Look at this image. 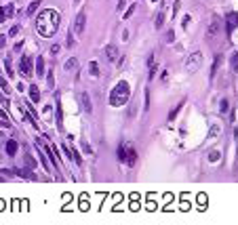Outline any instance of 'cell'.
Returning a JSON list of instances; mask_svg holds the SVG:
<instances>
[{
    "instance_id": "e575fe53",
    "label": "cell",
    "mask_w": 238,
    "mask_h": 225,
    "mask_svg": "<svg viewBox=\"0 0 238 225\" xmlns=\"http://www.w3.org/2000/svg\"><path fill=\"white\" fill-rule=\"evenodd\" d=\"M17 32H19V25H13L11 32H8V36H17Z\"/></svg>"
},
{
    "instance_id": "6da1fadb",
    "label": "cell",
    "mask_w": 238,
    "mask_h": 225,
    "mask_svg": "<svg viewBox=\"0 0 238 225\" xmlns=\"http://www.w3.org/2000/svg\"><path fill=\"white\" fill-rule=\"evenodd\" d=\"M57 28H59V13H57V11L47 8V11H42V13L36 17V30H38L40 36H45V38L55 36Z\"/></svg>"
},
{
    "instance_id": "8fae6325",
    "label": "cell",
    "mask_w": 238,
    "mask_h": 225,
    "mask_svg": "<svg viewBox=\"0 0 238 225\" xmlns=\"http://www.w3.org/2000/svg\"><path fill=\"white\" fill-rule=\"evenodd\" d=\"M105 57H107V61L116 63V61H118V48L114 44H107L105 46Z\"/></svg>"
},
{
    "instance_id": "5b68a950",
    "label": "cell",
    "mask_w": 238,
    "mask_h": 225,
    "mask_svg": "<svg viewBox=\"0 0 238 225\" xmlns=\"http://www.w3.org/2000/svg\"><path fill=\"white\" fill-rule=\"evenodd\" d=\"M217 34H219V17H211L207 28V38H215Z\"/></svg>"
},
{
    "instance_id": "ab89813d",
    "label": "cell",
    "mask_w": 238,
    "mask_h": 225,
    "mask_svg": "<svg viewBox=\"0 0 238 225\" xmlns=\"http://www.w3.org/2000/svg\"><path fill=\"white\" fill-rule=\"evenodd\" d=\"M124 4H127V0H118V11H122V8H124Z\"/></svg>"
},
{
    "instance_id": "1f68e13d",
    "label": "cell",
    "mask_w": 238,
    "mask_h": 225,
    "mask_svg": "<svg viewBox=\"0 0 238 225\" xmlns=\"http://www.w3.org/2000/svg\"><path fill=\"white\" fill-rule=\"evenodd\" d=\"M143 109H150V89H145V107Z\"/></svg>"
},
{
    "instance_id": "5bb4252c",
    "label": "cell",
    "mask_w": 238,
    "mask_h": 225,
    "mask_svg": "<svg viewBox=\"0 0 238 225\" xmlns=\"http://www.w3.org/2000/svg\"><path fill=\"white\" fill-rule=\"evenodd\" d=\"M129 166H135V162H137V152L135 149H127V160H124Z\"/></svg>"
},
{
    "instance_id": "f546056e",
    "label": "cell",
    "mask_w": 238,
    "mask_h": 225,
    "mask_svg": "<svg viewBox=\"0 0 238 225\" xmlns=\"http://www.w3.org/2000/svg\"><path fill=\"white\" fill-rule=\"evenodd\" d=\"M198 204H200V206H207V196H204V194L198 196Z\"/></svg>"
},
{
    "instance_id": "2e32d148",
    "label": "cell",
    "mask_w": 238,
    "mask_h": 225,
    "mask_svg": "<svg viewBox=\"0 0 238 225\" xmlns=\"http://www.w3.org/2000/svg\"><path fill=\"white\" fill-rule=\"evenodd\" d=\"M36 76H45V59L36 57Z\"/></svg>"
},
{
    "instance_id": "d6986e66",
    "label": "cell",
    "mask_w": 238,
    "mask_h": 225,
    "mask_svg": "<svg viewBox=\"0 0 238 225\" xmlns=\"http://www.w3.org/2000/svg\"><path fill=\"white\" fill-rule=\"evenodd\" d=\"M89 72H91V76H93V78L99 76V65H97V61H91V63H89Z\"/></svg>"
},
{
    "instance_id": "d590c367",
    "label": "cell",
    "mask_w": 238,
    "mask_h": 225,
    "mask_svg": "<svg viewBox=\"0 0 238 225\" xmlns=\"http://www.w3.org/2000/svg\"><path fill=\"white\" fill-rule=\"evenodd\" d=\"M65 40H68V46H74V36H72V34H68Z\"/></svg>"
},
{
    "instance_id": "9c48e42d",
    "label": "cell",
    "mask_w": 238,
    "mask_h": 225,
    "mask_svg": "<svg viewBox=\"0 0 238 225\" xmlns=\"http://www.w3.org/2000/svg\"><path fill=\"white\" fill-rule=\"evenodd\" d=\"M84 23H87V15H84V13H78V17H76V25H74V32H76V34H82V32H84Z\"/></svg>"
},
{
    "instance_id": "4316f807",
    "label": "cell",
    "mask_w": 238,
    "mask_h": 225,
    "mask_svg": "<svg viewBox=\"0 0 238 225\" xmlns=\"http://www.w3.org/2000/svg\"><path fill=\"white\" fill-rule=\"evenodd\" d=\"M167 42H169V44H173V42H175V32H173V30H169V32H167Z\"/></svg>"
},
{
    "instance_id": "3957f363",
    "label": "cell",
    "mask_w": 238,
    "mask_h": 225,
    "mask_svg": "<svg viewBox=\"0 0 238 225\" xmlns=\"http://www.w3.org/2000/svg\"><path fill=\"white\" fill-rule=\"evenodd\" d=\"M200 65H202V53L200 51H194L190 57L186 59V72L188 74H196Z\"/></svg>"
},
{
    "instance_id": "f1b7e54d",
    "label": "cell",
    "mask_w": 238,
    "mask_h": 225,
    "mask_svg": "<svg viewBox=\"0 0 238 225\" xmlns=\"http://www.w3.org/2000/svg\"><path fill=\"white\" fill-rule=\"evenodd\" d=\"M232 70H238V53L232 55Z\"/></svg>"
},
{
    "instance_id": "7a4b0ae2",
    "label": "cell",
    "mask_w": 238,
    "mask_h": 225,
    "mask_svg": "<svg viewBox=\"0 0 238 225\" xmlns=\"http://www.w3.org/2000/svg\"><path fill=\"white\" fill-rule=\"evenodd\" d=\"M129 95H131L129 82L120 80V82L112 89V93H110V105H112V107H122V105L129 101Z\"/></svg>"
},
{
    "instance_id": "603a6c76",
    "label": "cell",
    "mask_w": 238,
    "mask_h": 225,
    "mask_svg": "<svg viewBox=\"0 0 238 225\" xmlns=\"http://www.w3.org/2000/svg\"><path fill=\"white\" fill-rule=\"evenodd\" d=\"M219 158H221V154H219V152H215V149L209 154V162H217Z\"/></svg>"
},
{
    "instance_id": "7c38bea8",
    "label": "cell",
    "mask_w": 238,
    "mask_h": 225,
    "mask_svg": "<svg viewBox=\"0 0 238 225\" xmlns=\"http://www.w3.org/2000/svg\"><path fill=\"white\" fill-rule=\"evenodd\" d=\"M219 63H221V55H215V59H213V67H211V74H209V78H211V80L217 76V67H219Z\"/></svg>"
},
{
    "instance_id": "83f0119b",
    "label": "cell",
    "mask_w": 238,
    "mask_h": 225,
    "mask_svg": "<svg viewBox=\"0 0 238 225\" xmlns=\"http://www.w3.org/2000/svg\"><path fill=\"white\" fill-rule=\"evenodd\" d=\"M228 109H230V103H228V99H221V107H219V112H223V114H226Z\"/></svg>"
},
{
    "instance_id": "52a82bcc",
    "label": "cell",
    "mask_w": 238,
    "mask_h": 225,
    "mask_svg": "<svg viewBox=\"0 0 238 225\" xmlns=\"http://www.w3.org/2000/svg\"><path fill=\"white\" fill-rule=\"evenodd\" d=\"M226 23H228V34H232L234 28H238V13H228Z\"/></svg>"
},
{
    "instance_id": "d6a6232c",
    "label": "cell",
    "mask_w": 238,
    "mask_h": 225,
    "mask_svg": "<svg viewBox=\"0 0 238 225\" xmlns=\"http://www.w3.org/2000/svg\"><path fill=\"white\" fill-rule=\"evenodd\" d=\"M82 149H84L87 154H93V149H91V145H89L87 141H82Z\"/></svg>"
},
{
    "instance_id": "ee69618b",
    "label": "cell",
    "mask_w": 238,
    "mask_h": 225,
    "mask_svg": "<svg viewBox=\"0 0 238 225\" xmlns=\"http://www.w3.org/2000/svg\"><path fill=\"white\" fill-rule=\"evenodd\" d=\"M74 2H76V4H78V2H82V0H74Z\"/></svg>"
},
{
    "instance_id": "484cf974",
    "label": "cell",
    "mask_w": 238,
    "mask_h": 225,
    "mask_svg": "<svg viewBox=\"0 0 238 225\" xmlns=\"http://www.w3.org/2000/svg\"><path fill=\"white\" fill-rule=\"evenodd\" d=\"M4 67H6V74H8V76H15V72H13V67H11V59H4Z\"/></svg>"
},
{
    "instance_id": "4dcf8cb0",
    "label": "cell",
    "mask_w": 238,
    "mask_h": 225,
    "mask_svg": "<svg viewBox=\"0 0 238 225\" xmlns=\"http://www.w3.org/2000/svg\"><path fill=\"white\" fill-rule=\"evenodd\" d=\"M0 129H11V122H8L6 118H2V120H0Z\"/></svg>"
},
{
    "instance_id": "ba28073f",
    "label": "cell",
    "mask_w": 238,
    "mask_h": 225,
    "mask_svg": "<svg viewBox=\"0 0 238 225\" xmlns=\"http://www.w3.org/2000/svg\"><path fill=\"white\" fill-rule=\"evenodd\" d=\"M13 13H15V6H13V4L2 6V8H0V23H4L6 19H11V17H13Z\"/></svg>"
},
{
    "instance_id": "7bdbcfd3",
    "label": "cell",
    "mask_w": 238,
    "mask_h": 225,
    "mask_svg": "<svg viewBox=\"0 0 238 225\" xmlns=\"http://www.w3.org/2000/svg\"><path fill=\"white\" fill-rule=\"evenodd\" d=\"M0 46H4V36H0Z\"/></svg>"
},
{
    "instance_id": "8d00e7d4",
    "label": "cell",
    "mask_w": 238,
    "mask_h": 225,
    "mask_svg": "<svg viewBox=\"0 0 238 225\" xmlns=\"http://www.w3.org/2000/svg\"><path fill=\"white\" fill-rule=\"evenodd\" d=\"M47 84H48V89H53V84H55V80H53V74L47 78Z\"/></svg>"
},
{
    "instance_id": "7402d4cb",
    "label": "cell",
    "mask_w": 238,
    "mask_h": 225,
    "mask_svg": "<svg viewBox=\"0 0 238 225\" xmlns=\"http://www.w3.org/2000/svg\"><path fill=\"white\" fill-rule=\"evenodd\" d=\"M162 23H164V13H158V17H156V30H160Z\"/></svg>"
},
{
    "instance_id": "ffe728a7",
    "label": "cell",
    "mask_w": 238,
    "mask_h": 225,
    "mask_svg": "<svg viewBox=\"0 0 238 225\" xmlns=\"http://www.w3.org/2000/svg\"><path fill=\"white\" fill-rule=\"evenodd\" d=\"M38 6H40V0H34V2L30 4V8H28V15H34V13L38 11Z\"/></svg>"
},
{
    "instance_id": "44dd1931",
    "label": "cell",
    "mask_w": 238,
    "mask_h": 225,
    "mask_svg": "<svg viewBox=\"0 0 238 225\" xmlns=\"http://www.w3.org/2000/svg\"><path fill=\"white\" fill-rule=\"evenodd\" d=\"M0 86H2V90H4V95H8V93H11V86H8V82H6L2 76H0Z\"/></svg>"
},
{
    "instance_id": "f35d334b",
    "label": "cell",
    "mask_w": 238,
    "mask_h": 225,
    "mask_svg": "<svg viewBox=\"0 0 238 225\" xmlns=\"http://www.w3.org/2000/svg\"><path fill=\"white\" fill-rule=\"evenodd\" d=\"M167 80H169V70L162 72V82H167Z\"/></svg>"
},
{
    "instance_id": "cb8c5ba5",
    "label": "cell",
    "mask_w": 238,
    "mask_h": 225,
    "mask_svg": "<svg viewBox=\"0 0 238 225\" xmlns=\"http://www.w3.org/2000/svg\"><path fill=\"white\" fill-rule=\"evenodd\" d=\"M25 164H28V168H36V160H34L30 154L25 156Z\"/></svg>"
},
{
    "instance_id": "b9f144b4",
    "label": "cell",
    "mask_w": 238,
    "mask_h": 225,
    "mask_svg": "<svg viewBox=\"0 0 238 225\" xmlns=\"http://www.w3.org/2000/svg\"><path fill=\"white\" fill-rule=\"evenodd\" d=\"M0 118H6V112L4 109H0Z\"/></svg>"
},
{
    "instance_id": "f6af8a7d",
    "label": "cell",
    "mask_w": 238,
    "mask_h": 225,
    "mask_svg": "<svg viewBox=\"0 0 238 225\" xmlns=\"http://www.w3.org/2000/svg\"><path fill=\"white\" fill-rule=\"evenodd\" d=\"M152 2H156V0H152Z\"/></svg>"
},
{
    "instance_id": "4fadbf2b",
    "label": "cell",
    "mask_w": 238,
    "mask_h": 225,
    "mask_svg": "<svg viewBox=\"0 0 238 225\" xmlns=\"http://www.w3.org/2000/svg\"><path fill=\"white\" fill-rule=\"evenodd\" d=\"M17 147H19V145H17L15 139H8V141H6V154H8V156H15V154H17Z\"/></svg>"
},
{
    "instance_id": "30bf717a",
    "label": "cell",
    "mask_w": 238,
    "mask_h": 225,
    "mask_svg": "<svg viewBox=\"0 0 238 225\" xmlns=\"http://www.w3.org/2000/svg\"><path fill=\"white\" fill-rule=\"evenodd\" d=\"M63 70H65L68 74H76V72H78V61H76V57H70V59L63 63Z\"/></svg>"
},
{
    "instance_id": "e0dca14e",
    "label": "cell",
    "mask_w": 238,
    "mask_h": 225,
    "mask_svg": "<svg viewBox=\"0 0 238 225\" xmlns=\"http://www.w3.org/2000/svg\"><path fill=\"white\" fill-rule=\"evenodd\" d=\"M116 156H118V162H124V160H127V145H124V143H120V145H118Z\"/></svg>"
},
{
    "instance_id": "74e56055",
    "label": "cell",
    "mask_w": 238,
    "mask_h": 225,
    "mask_svg": "<svg viewBox=\"0 0 238 225\" xmlns=\"http://www.w3.org/2000/svg\"><path fill=\"white\" fill-rule=\"evenodd\" d=\"M51 53H53V55H57V53H59V44H53V46H51Z\"/></svg>"
},
{
    "instance_id": "ac0fdd59",
    "label": "cell",
    "mask_w": 238,
    "mask_h": 225,
    "mask_svg": "<svg viewBox=\"0 0 238 225\" xmlns=\"http://www.w3.org/2000/svg\"><path fill=\"white\" fill-rule=\"evenodd\" d=\"M181 107H183V101H181V103H179V105H177V107H173V112H171V114H169V122H173V120H175V118H177V114H179V112H181Z\"/></svg>"
},
{
    "instance_id": "277c9868",
    "label": "cell",
    "mask_w": 238,
    "mask_h": 225,
    "mask_svg": "<svg viewBox=\"0 0 238 225\" xmlns=\"http://www.w3.org/2000/svg\"><path fill=\"white\" fill-rule=\"evenodd\" d=\"M19 70H21V76L23 78H32L34 72H32V57L30 55H21L19 59Z\"/></svg>"
},
{
    "instance_id": "9a60e30c",
    "label": "cell",
    "mask_w": 238,
    "mask_h": 225,
    "mask_svg": "<svg viewBox=\"0 0 238 225\" xmlns=\"http://www.w3.org/2000/svg\"><path fill=\"white\" fill-rule=\"evenodd\" d=\"M28 90H30V99H32L34 103H38V101H40V90H38V86H34V84H32Z\"/></svg>"
},
{
    "instance_id": "60d3db41",
    "label": "cell",
    "mask_w": 238,
    "mask_h": 225,
    "mask_svg": "<svg viewBox=\"0 0 238 225\" xmlns=\"http://www.w3.org/2000/svg\"><path fill=\"white\" fill-rule=\"evenodd\" d=\"M179 11V0H175V4H173V13H177Z\"/></svg>"
},
{
    "instance_id": "836d02e7",
    "label": "cell",
    "mask_w": 238,
    "mask_h": 225,
    "mask_svg": "<svg viewBox=\"0 0 238 225\" xmlns=\"http://www.w3.org/2000/svg\"><path fill=\"white\" fill-rule=\"evenodd\" d=\"M133 13H135V4H133V6H131V8H129V11H127V13H124V19H129V17H131V15H133Z\"/></svg>"
},
{
    "instance_id": "8992f818",
    "label": "cell",
    "mask_w": 238,
    "mask_h": 225,
    "mask_svg": "<svg viewBox=\"0 0 238 225\" xmlns=\"http://www.w3.org/2000/svg\"><path fill=\"white\" fill-rule=\"evenodd\" d=\"M78 101H80V105H82V109H84L87 114L93 112V105H91V99H89V93H87V90H82V93L78 95Z\"/></svg>"
},
{
    "instance_id": "d4e9b609",
    "label": "cell",
    "mask_w": 238,
    "mask_h": 225,
    "mask_svg": "<svg viewBox=\"0 0 238 225\" xmlns=\"http://www.w3.org/2000/svg\"><path fill=\"white\" fill-rule=\"evenodd\" d=\"M38 156H40V162H42V166H45L47 171H51V164H48V160H47V158L42 156V152H40V149H38Z\"/></svg>"
}]
</instances>
